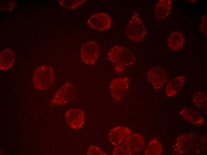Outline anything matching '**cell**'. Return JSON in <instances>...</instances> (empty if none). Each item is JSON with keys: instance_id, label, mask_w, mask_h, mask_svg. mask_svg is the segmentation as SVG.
<instances>
[{"instance_id": "obj_6", "label": "cell", "mask_w": 207, "mask_h": 155, "mask_svg": "<svg viewBox=\"0 0 207 155\" xmlns=\"http://www.w3.org/2000/svg\"><path fill=\"white\" fill-rule=\"evenodd\" d=\"M129 82V78L127 76L116 78L112 80L109 88L111 96L115 100L121 101L126 96Z\"/></svg>"}, {"instance_id": "obj_3", "label": "cell", "mask_w": 207, "mask_h": 155, "mask_svg": "<svg viewBox=\"0 0 207 155\" xmlns=\"http://www.w3.org/2000/svg\"><path fill=\"white\" fill-rule=\"evenodd\" d=\"M107 58L114 65L131 66L136 62V59L133 53L128 49L121 45H116L111 47L108 51Z\"/></svg>"}, {"instance_id": "obj_10", "label": "cell", "mask_w": 207, "mask_h": 155, "mask_svg": "<svg viewBox=\"0 0 207 155\" xmlns=\"http://www.w3.org/2000/svg\"><path fill=\"white\" fill-rule=\"evenodd\" d=\"M85 113L81 109L72 108L68 110L65 115L66 121L72 129L79 130L83 125L85 120Z\"/></svg>"}, {"instance_id": "obj_20", "label": "cell", "mask_w": 207, "mask_h": 155, "mask_svg": "<svg viewBox=\"0 0 207 155\" xmlns=\"http://www.w3.org/2000/svg\"><path fill=\"white\" fill-rule=\"evenodd\" d=\"M87 1L85 0H60L59 4L63 7L69 9L76 8Z\"/></svg>"}, {"instance_id": "obj_18", "label": "cell", "mask_w": 207, "mask_h": 155, "mask_svg": "<svg viewBox=\"0 0 207 155\" xmlns=\"http://www.w3.org/2000/svg\"><path fill=\"white\" fill-rule=\"evenodd\" d=\"M163 148L159 141L156 138L151 139L146 146L144 150L145 155H160L163 153Z\"/></svg>"}, {"instance_id": "obj_12", "label": "cell", "mask_w": 207, "mask_h": 155, "mask_svg": "<svg viewBox=\"0 0 207 155\" xmlns=\"http://www.w3.org/2000/svg\"><path fill=\"white\" fill-rule=\"evenodd\" d=\"M124 142L126 148L132 153L141 151L144 148L145 143L143 137L137 133L131 134Z\"/></svg>"}, {"instance_id": "obj_16", "label": "cell", "mask_w": 207, "mask_h": 155, "mask_svg": "<svg viewBox=\"0 0 207 155\" xmlns=\"http://www.w3.org/2000/svg\"><path fill=\"white\" fill-rule=\"evenodd\" d=\"M15 60V53L12 50L6 48L0 53V69L5 71L10 69L13 65Z\"/></svg>"}, {"instance_id": "obj_14", "label": "cell", "mask_w": 207, "mask_h": 155, "mask_svg": "<svg viewBox=\"0 0 207 155\" xmlns=\"http://www.w3.org/2000/svg\"><path fill=\"white\" fill-rule=\"evenodd\" d=\"M186 80V77L181 75L169 81L165 89L166 95L169 97H172L178 93L183 88Z\"/></svg>"}, {"instance_id": "obj_7", "label": "cell", "mask_w": 207, "mask_h": 155, "mask_svg": "<svg viewBox=\"0 0 207 155\" xmlns=\"http://www.w3.org/2000/svg\"><path fill=\"white\" fill-rule=\"evenodd\" d=\"M147 78L154 89L159 90L167 83L168 77L167 72L164 69L158 67H154L148 71Z\"/></svg>"}, {"instance_id": "obj_1", "label": "cell", "mask_w": 207, "mask_h": 155, "mask_svg": "<svg viewBox=\"0 0 207 155\" xmlns=\"http://www.w3.org/2000/svg\"><path fill=\"white\" fill-rule=\"evenodd\" d=\"M206 136L194 134H180L178 137L173 147L176 155L200 152L206 142Z\"/></svg>"}, {"instance_id": "obj_2", "label": "cell", "mask_w": 207, "mask_h": 155, "mask_svg": "<svg viewBox=\"0 0 207 155\" xmlns=\"http://www.w3.org/2000/svg\"><path fill=\"white\" fill-rule=\"evenodd\" d=\"M55 79L52 68L46 65L40 66L34 71L32 78L34 88L37 90H44L49 88Z\"/></svg>"}, {"instance_id": "obj_23", "label": "cell", "mask_w": 207, "mask_h": 155, "mask_svg": "<svg viewBox=\"0 0 207 155\" xmlns=\"http://www.w3.org/2000/svg\"><path fill=\"white\" fill-rule=\"evenodd\" d=\"M0 9L3 10H10L13 9L16 5V3L15 1L10 0L5 1H2L0 4Z\"/></svg>"}, {"instance_id": "obj_13", "label": "cell", "mask_w": 207, "mask_h": 155, "mask_svg": "<svg viewBox=\"0 0 207 155\" xmlns=\"http://www.w3.org/2000/svg\"><path fill=\"white\" fill-rule=\"evenodd\" d=\"M180 115L186 121L197 126L203 125L205 120L201 114L195 109L186 107L181 110Z\"/></svg>"}, {"instance_id": "obj_19", "label": "cell", "mask_w": 207, "mask_h": 155, "mask_svg": "<svg viewBox=\"0 0 207 155\" xmlns=\"http://www.w3.org/2000/svg\"><path fill=\"white\" fill-rule=\"evenodd\" d=\"M207 95L201 91L196 92L192 97V102L195 107L199 110L207 113Z\"/></svg>"}, {"instance_id": "obj_24", "label": "cell", "mask_w": 207, "mask_h": 155, "mask_svg": "<svg viewBox=\"0 0 207 155\" xmlns=\"http://www.w3.org/2000/svg\"><path fill=\"white\" fill-rule=\"evenodd\" d=\"M200 28L201 31L207 36V16L205 15L201 19L200 24Z\"/></svg>"}, {"instance_id": "obj_15", "label": "cell", "mask_w": 207, "mask_h": 155, "mask_svg": "<svg viewBox=\"0 0 207 155\" xmlns=\"http://www.w3.org/2000/svg\"><path fill=\"white\" fill-rule=\"evenodd\" d=\"M172 7L171 0H160L156 4L154 8L155 18L158 20L167 17L170 13Z\"/></svg>"}, {"instance_id": "obj_22", "label": "cell", "mask_w": 207, "mask_h": 155, "mask_svg": "<svg viewBox=\"0 0 207 155\" xmlns=\"http://www.w3.org/2000/svg\"><path fill=\"white\" fill-rule=\"evenodd\" d=\"M88 155H105V153L100 148L95 145H91L89 148L87 153Z\"/></svg>"}, {"instance_id": "obj_21", "label": "cell", "mask_w": 207, "mask_h": 155, "mask_svg": "<svg viewBox=\"0 0 207 155\" xmlns=\"http://www.w3.org/2000/svg\"><path fill=\"white\" fill-rule=\"evenodd\" d=\"M115 146V147L114 148L112 151V155H133V153L129 151L125 146L120 144Z\"/></svg>"}, {"instance_id": "obj_11", "label": "cell", "mask_w": 207, "mask_h": 155, "mask_svg": "<svg viewBox=\"0 0 207 155\" xmlns=\"http://www.w3.org/2000/svg\"><path fill=\"white\" fill-rule=\"evenodd\" d=\"M131 134L129 128L124 126H117L112 128L108 134L109 140L113 145L116 146L124 142Z\"/></svg>"}, {"instance_id": "obj_5", "label": "cell", "mask_w": 207, "mask_h": 155, "mask_svg": "<svg viewBox=\"0 0 207 155\" xmlns=\"http://www.w3.org/2000/svg\"><path fill=\"white\" fill-rule=\"evenodd\" d=\"M126 33L131 40L139 42L144 38L146 30L141 18L136 12L133 14L126 28Z\"/></svg>"}, {"instance_id": "obj_4", "label": "cell", "mask_w": 207, "mask_h": 155, "mask_svg": "<svg viewBox=\"0 0 207 155\" xmlns=\"http://www.w3.org/2000/svg\"><path fill=\"white\" fill-rule=\"evenodd\" d=\"M75 86L70 82L65 83L56 91L50 102L51 106L57 107L74 100L77 96Z\"/></svg>"}, {"instance_id": "obj_17", "label": "cell", "mask_w": 207, "mask_h": 155, "mask_svg": "<svg viewBox=\"0 0 207 155\" xmlns=\"http://www.w3.org/2000/svg\"><path fill=\"white\" fill-rule=\"evenodd\" d=\"M185 41L184 36L180 32L175 31L172 33L167 39L168 46L174 51L181 49L183 46Z\"/></svg>"}, {"instance_id": "obj_8", "label": "cell", "mask_w": 207, "mask_h": 155, "mask_svg": "<svg viewBox=\"0 0 207 155\" xmlns=\"http://www.w3.org/2000/svg\"><path fill=\"white\" fill-rule=\"evenodd\" d=\"M100 48L98 44L94 41L87 42L82 45L81 49V56L85 63L94 64L99 56Z\"/></svg>"}, {"instance_id": "obj_9", "label": "cell", "mask_w": 207, "mask_h": 155, "mask_svg": "<svg viewBox=\"0 0 207 155\" xmlns=\"http://www.w3.org/2000/svg\"><path fill=\"white\" fill-rule=\"evenodd\" d=\"M89 26L95 30L103 31L111 26L112 20L110 17L104 12H99L92 15L87 20Z\"/></svg>"}]
</instances>
